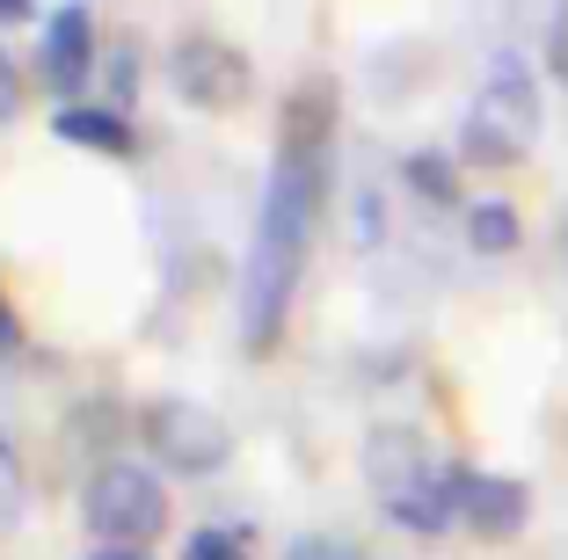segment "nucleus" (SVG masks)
I'll use <instances>...</instances> for the list:
<instances>
[{
    "mask_svg": "<svg viewBox=\"0 0 568 560\" xmlns=\"http://www.w3.org/2000/svg\"><path fill=\"white\" fill-rule=\"evenodd\" d=\"M328 124H335L328 81L300 88L292 110H284L277 161H270L263 212H255V241H248V269H241V349L248 357H270L284 343V320H292V298H300L314 218H321V197H328Z\"/></svg>",
    "mask_w": 568,
    "mask_h": 560,
    "instance_id": "obj_1",
    "label": "nucleus"
},
{
    "mask_svg": "<svg viewBox=\"0 0 568 560\" xmlns=\"http://www.w3.org/2000/svg\"><path fill=\"white\" fill-rule=\"evenodd\" d=\"M365 480H372V495H379V510L394 517L402 531L437 539V531L459 525V488H452L459 466H437L430 451H423L416 429H372Z\"/></svg>",
    "mask_w": 568,
    "mask_h": 560,
    "instance_id": "obj_2",
    "label": "nucleus"
},
{
    "mask_svg": "<svg viewBox=\"0 0 568 560\" xmlns=\"http://www.w3.org/2000/svg\"><path fill=\"white\" fill-rule=\"evenodd\" d=\"M532 139H539V88L525 73V59H496V73L481 81L467 124H459V161L510 167L532 153Z\"/></svg>",
    "mask_w": 568,
    "mask_h": 560,
    "instance_id": "obj_3",
    "label": "nucleus"
},
{
    "mask_svg": "<svg viewBox=\"0 0 568 560\" xmlns=\"http://www.w3.org/2000/svg\"><path fill=\"white\" fill-rule=\"evenodd\" d=\"M81 517L102 546H153L168 531V488L139 459H102L81 495Z\"/></svg>",
    "mask_w": 568,
    "mask_h": 560,
    "instance_id": "obj_4",
    "label": "nucleus"
},
{
    "mask_svg": "<svg viewBox=\"0 0 568 560\" xmlns=\"http://www.w3.org/2000/svg\"><path fill=\"white\" fill-rule=\"evenodd\" d=\"M146 445L168 474L204 480V474H219V466L234 459V429L219 422L204 400H153L146 408Z\"/></svg>",
    "mask_w": 568,
    "mask_h": 560,
    "instance_id": "obj_5",
    "label": "nucleus"
},
{
    "mask_svg": "<svg viewBox=\"0 0 568 560\" xmlns=\"http://www.w3.org/2000/svg\"><path fill=\"white\" fill-rule=\"evenodd\" d=\"M168 88L190 102V110H241L255 95V67L248 51H234L226 37H183L168 51Z\"/></svg>",
    "mask_w": 568,
    "mask_h": 560,
    "instance_id": "obj_6",
    "label": "nucleus"
},
{
    "mask_svg": "<svg viewBox=\"0 0 568 560\" xmlns=\"http://www.w3.org/2000/svg\"><path fill=\"white\" fill-rule=\"evenodd\" d=\"M37 73L59 102H81L88 81H95V16H88L81 0L67 8H51L44 16V37H37Z\"/></svg>",
    "mask_w": 568,
    "mask_h": 560,
    "instance_id": "obj_7",
    "label": "nucleus"
},
{
    "mask_svg": "<svg viewBox=\"0 0 568 560\" xmlns=\"http://www.w3.org/2000/svg\"><path fill=\"white\" fill-rule=\"evenodd\" d=\"M459 525L481 531V539H510V531L525 525V510H532V495H525V480L510 474H474V466H459Z\"/></svg>",
    "mask_w": 568,
    "mask_h": 560,
    "instance_id": "obj_8",
    "label": "nucleus"
},
{
    "mask_svg": "<svg viewBox=\"0 0 568 560\" xmlns=\"http://www.w3.org/2000/svg\"><path fill=\"white\" fill-rule=\"evenodd\" d=\"M51 139H67V146H81V153H102V161H132L139 153V132L110 102H59V110H51Z\"/></svg>",
    "mask_w": 568,
    "mask_h": 560,
    "instance_id": "obj_9",
    "label": "nucleus"
},
{
    "mask_svg": "<svg viewBox=\"0 0 568 560\" xmlns=\"http://www.w3.org/2000/svg\"><path fill=\"white\" fill-rule=\"evenodd\" d=\"M518 241H525V226H518V212H510L503 197L467 204V247H474V255H510Z\"/></svg>",
    "mask_w": 568,
    "mask_h": 560,
    "instance_id": "obj_10",
    "label": "nucleus"
},
{
    "mask_svg": "<svg viewBox=\"0 0 568 560\" xmlns=\"http://www.w3.org/2000/svg\"><path fill=\"white\" fill-rule=\"evenodd\" d=\"M408 182H416L430 204H459V167L445 153H408Z\"/></svg>",
    "mask_w": 568,
    "mask_h": 560,
    "instance_id": "obj_11",
    "label": "nucleus"
},
{
    "mask_svg": "<svg viewBox=\"0 0 568 560\" xmlns=\"http://www.w3.org/2000/svg\"><path fill=\"white\" fill-rule=\"evenodd\" d=\"M183 560H248V539L234 525H204V531H190Z\"/></svg>",
    "mask_w": 568,
    "mask_h": 560,
    "instance_id": "obj_12",
    "label": "nucleus"
},
{
    "mask_svg": "<svg viewBox=\"0 0 568 560\" xmlns=\"http://www.w3.org/2000/svg\"><path fill=\"white\" fill-rule=\"evenodd\" d=\"M284 560H365V546L335 539V531H306V539L284 546Z\"/></svg>",
    "mask_w": 568,
    "mask_h": 560,
    "instance_id": "obj_13",
    "label": "nucleus"
},
{
    "mask_svg": "<svg viewBox=\"0 0 568 560\" xmlns=\"http://www.w3.org/2000/svg\"><path fill=\"white\" fill-rule=\"evenodd\" d=\"M22 510V459H16V445L0 437V525Z\"/></svg>",
    "mask_w": 568,
    "mask_h": 560,
    "instance_id": "obj_14",
    "label": "nucleus"
},
{
    "mask_svg": "<svg viewBox=\"0 0 568 560\" xmlns=\"http://www.w3.org/2000/svg\"><path fill=\"white\" fill-rule=\"evenodd\" d=\"M16 110H22V73H16V59L0 51V124H16Z\"/></svg>",
    "mask_w": 568,
    "mask_h": 560,
    "instance_id": "obj_15",
    "label": "nucleus"
},
{
    "mask_svg": "<svg viewBox=\"0 0 568 560\" xmlns=\"http://www.w3.org/2000/svg\"><path fill=\"white\" fill-rule=\"evenodd\" d=\"M547 67H554V73L568 81V8L554 16V37H547Z\"/></svg>",
    "mask_w": 568,
    "mask_h": 560,
    "instance_id": "obj_16",
    "label": "nucleus"
},
{
    "mask_svg": "<svg viewBox=\"0 0 568 560\" xmlns=\"http://www.w3.org/2000/svg\"><path fill=\"white\" fill-rule=\"evenodd\" d=\"M0 349H22V314L8 306V292H0Z\"/></svg>",
    "mask_w": 568,
    "mask_h": 560,
    "instance_id": "obj_17",
    "label": "nucleus"
},
{
    "mask_svg": "<svg viewBox=\"0 0 568 560\" xmlns=\"http://www.w3.org/2000/svg\"><path fill=\"white\" fill-rule=\"evenodd\" d=\"M37 16V0H0V22H30Z\"/></svg>",
    "mask_w": 568,
    "mask_h": 560,
    "instance_id": "obj_18",
    "label": "nucleus"
},
{
    "mask_svg": "<svg viewBox=\"0 0 568 560\" xmlns=\"http://www.w3.org/2000/svg\"><path fill=\"white\" fill-rule=\"evenodd\" d=\"M88 560H146V546H102V553H88Z\"/></svg>",
    "mask_w": 568,
    "mask_h": 560,
    "instance_id": "obj_19",
    "label": "nucleus"
}]
</instances>
